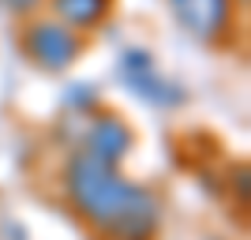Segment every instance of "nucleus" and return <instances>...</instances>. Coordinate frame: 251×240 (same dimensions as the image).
Masks as SVG:
<instances>
[{"label":"nucleus","mask_w":251,"mask_h":240,"mask_svg":"<svg viewBox=\"0 0 251 240\" xmlns=\"http://www.w3.org/2000/svg\"><path fill=\"white\" fill-rule=\"evenodd\" d=\"M68 184H72V195L83 207V214H90L113 237L143 240L154 229V221H157L154 199L143 188L113 177L109 161H98L94 154L75 158L72 173H68Z\"/></svg>","instance_id":"f257e3e1"},{"label":"nucleus","mask_w":251,"mask_h":240,"mask_svg":"<svg viewBox=\"0 0 251 240\" xmlns=\"http://www.w3.org/2000/svg\"><path fill=\"white\" fill-rule=\"evenodd\" d=\"M26 49H30L34 60H42L45 68H64L72 64V56L79 53V38H75L68 27H56V23H38L26 38Z\"/></svg>","instance_id":"f03ea898"},{"label":"nucleus","mask_w":251,"mask_h":240,"mask_svg":"<svg viewBox=\"0 0 251 240\" xmlns=\"http://www.w3.org/2000/svg\"><path fill=\"white\" fill-rule=\"evenodd\" d=\"M173 11L176 19L188 27L191 34H218L229 19V0H173Z\"/></svg>","instance_id":"7ed1b4c3"},{"label":"nucleus","mask_w":251,"mask_h":240,"mask_svg":"<svg viewBox=\"0 0 251 240\" xmlns=\"http://www.w3.org/2000/svg\"><path fill=\"white\" fill-rule=\"evenodd\" d=\"M86 154H94L98 161H116V158L124 154L127 146H131V132H127L120 120H113V116H105V120H98L94 128H90V135H86Z\"/></svg>","instance_id":"20e7f679"},{"label":"nucleus","mask_w":251,"mask_h":240,"mask_svg":"<svg viewBox=\"0 0 251 240\" xmlns=\"http://www.w3.org/2000/svg\"><path fill=\"white\" fill-rule=\"evenodd\" d=\"M52 4H56V11H60L68 23H75V27L98 23L105 15V8H109V0H52Z\"/></svg>","instance_id":"39448f33"},{"label":"nucleus","mask_w":251,"mask_h":240,"mask_svg":"<svg viewBox=\"0 0 251 240\" xmlns=\"http://www.w3.org/2000/svg\"><path fill=\"white\" fill-rule=\"evenodd\" d=\"M4 4H8V8H30L34 0H4Z\"/></svg>","instance_id":"423d86ee"}]
</instances>
